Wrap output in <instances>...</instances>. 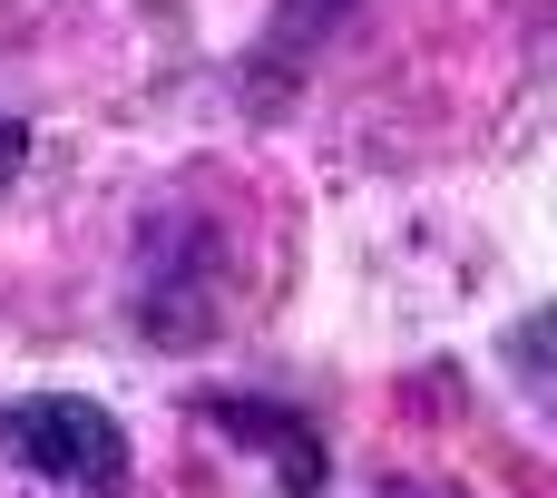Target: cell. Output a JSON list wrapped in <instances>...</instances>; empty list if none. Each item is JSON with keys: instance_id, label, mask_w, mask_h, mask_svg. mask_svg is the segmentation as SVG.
<instances>
[{"instance_id": "1", "label": "cell", "mask_w": 557, "mask_h": 498, "mask_svg": "<svg viewBox=\"0 0 557 498\" xmlns=\"http://www.w3.org/2000/svg\"><path fill=\"white\" fill-rule=\"evenodd\" d=\"M0 460L29 470L59 498H117L127 489V431L88 391H20V401H0Z\"/></svg>"}, {"instance_id": "2", "label": "cell", "mask_w": 557, "mask_h": 498, "mask_svg": "<svg viewBox=\"0 0 557 498\" xmlns=\"http://www.w3.org/2000/svg\"><path fill=\"white\" fill-rule=\"evenodd\" d=\"M196 421H215L225 440H255V450L284 470V498H323V480H333V460H323V431H313L304 411H284V401L206 391V401H196Z\"/></svg>"}, {"instance_id": "3", "label": "cell", "mask_w": 557, "mask_h": 498, "mask_svg": "<svg viewBox=\"0 0 557 498\" xmlns=\"http://www.w3.org/2000/svg\"><path fill=\"white\" fill-rule=\"evenodd\" d=\"M343 10H352V0H274V39H264V59H304Z\"/></svg>"}, {"instance_id": "4", "label": "cell", "mask_w": 557, "mask_h": 498, "mask_svg": "<svg viewBox=\"0 0 557 498\" xmlns=\"http://www.w3.org/2000/svg\"><path fill=\"white\" fill-rule=\"evenodd\" d=\"M20 166H29V127H20V117L0 108V196L20 186Z\"/></svg>"}, {"instance_id": "5", "label": "cell", "mask_w": 557, "mask_h": 498, "mask_svg": "<svg viewBox=\"0 0 557 498\" xmlns=\"http://www.w3.org/2000/svg\"><path fill=\"white\" fill-rule=\"evenodd\" d=\"M382 498H460V489H450V480H392Z\"/></svg>"}]
</instances>
